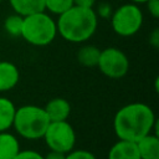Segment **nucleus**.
Listing matches in <instances>:
<instances>
[{
	"instance_id": "1",
	"label": "nucleus",
	"mask_w": 159,
	"mask_h": 159,
	"mask_svg": "<svg viewBox=\"0 0 159 159\" xmlns=\"http://www.w3.org/2000/svg\"><path fill=\"white\" fill-rule=\"evenodd\" d=\"M155 114L145 103H129L119 108L113 119V129L119 139L138 142L152 133L155 124Z\"/></svg>"
},
{
	"instance_id": "2",
	"label": "nucleus",
	"mask_w": 159,
	"mask_h": 159,
	"mask_svg": "<svg viewBox=\"0 0 159 159\" xmlns=\"http://www.w3.org/2000/svg\"><path fill=\"white\" fill-rule=\"evenodd\" d=\"M98 16L93 7L73 5L61 15L56 22L57 32L68 42H84L97 30Z\"/></svg>"
},
{
	"instance_id": "3",
	"label": "nucleus",
	"mask_w": 159,
	"mask_h": 159,
	"mask_svg": "<svg viewBox=\"0 0 159 159\" xmlns=\"http://www.w3.org/2000/svg\"><path fill=\"white\" fill-rule=\"evenodd\" d=\"M57 35L55 20L45 11L22 16L21 37L34 46L50 45Z\"/></svg>"
},
{
	"instance_id": "4",
	"label": "nucleus",
	"mask_w": 159,
	"mask_h": 159,
	"mask_svg": "<svg viewBox=\"0 0 159 159\" xmlns=\"http://www.w3.org/2000/svg\"><path fill=\"white\" fill-rule=\"evenodd\" d=\"M50 123V119L42 107L26 104L16 108L12 127L17 134L26 139H40Z\"/></svg>"
},
{
	"instance_id": "5",
	"label": "nucleus",
	"mask_w": 159,
	"mask_h": 159,
	"mask_svg": "<svg viewBox=\"0 0 159 159\" xmlns=\"http://www.w3.org/2000/svg\"><path fill=\"white\" fill-rule=\"evenodd\" d=\"M111 24L113 31L122 36L129 37L135 35L143 25V12L134 2L123 4L111 15Z\"/></svg>"
},
{
	"instance_id": "6",
	"label": "nucleus",
	"mask_w": 159,
	"mask_h": 159,
	"mask_svg": "<svg viewBox=\"0 0 159 159\" xmlns=\"http://www.w3.org/2000/svg\"><path fill=\"white\" fill-rule=\"evenodd\" d=\"M42 138L51 150L65 154L71 152L76 144L75 129L67 120L50 122Z\"/></svg>"
},
{
	"instance_id": "7",
	"label": "nucleus",
	"mask_w": 159,
	"mask_h": 159,
	"mask_svg": "<svg viewBox=\"0 0 159 159\" xmlns=\"http://www.w3.org/2000/svg\"><path fill=\"white\" fill-rule=\"evenodd\" d=\"M97 66L104 76L118 80L127 75L129 70V60L127 55L119 48L107 47L104 50H101Z\"/></svg>"
},
{
	"instance_id": "8",
	"label": "nucleus",
	"mask_w": 159,
	"mask_h": 159,
	"mask_svg": "<svg viewBox=\"0 0 159 159\" xmlns=\"http://www.w3.org/2000/svg\"><path fill=\"white\" fill-rule=\"evenodd\" d=\"M50 122H58V120H67L70 113H71V106L70 102L65 98L57 97L50 99L46 106L43 107Z\"/></svg>"
},
{
	"instance_id": "9",
	"label": "nucleus",
	"mask_w": 159,
	"mask_h": 159,
	"mask_svg": "<svg viewBox=\"0 0 159 159\" xmlns=\"http://www.w3.org/2000/svg\"><path fill=\"white\" fill-rule=\"evenodd\" d=\"M20 80L19 68L9 61H0V92L12 89Z\"/></svg>"
},
{
	"instance_id": "10",
	"label": "nucleus",
	"mask_w": 159,
	"mask_h": 159,
	"mask_svg": "<svg viewBox=\"0 0 159 159\" xmlns=\"http://www.w3.org/2000/svg\"><path fill=\"white\" fill-rule=\"evenodd\" d=\"M108 159H140L137 143L119 139L109 149Z\"/></svg>"
},
{
	"instance_id": "11",
	"label": "nucleus",
	"mask_w": 159,
	"mask_h": 159,
	"mask_svg": "<svg viewBox=\"0 0 159 159\" xmlns=\"http://www.w3.org/2000/svg\"><path fill=\"white\" fill-rule=\"evenodd\" d=\"M137 143L140 159H159V138L157 134H147Z\"/></svg>"
},
{
	"instance_id": "12",
	"label": "nucleus",
	"mask_w": 159,
	"mask_h": 159,
	"mask_svg": "<svg viewBox=\"0 0 159 159\" xmlns=\"http://www.w3.org/2000/svg\"><path fill=\"white\" fill-rule=\"evenodd\" d=\"M20 152V143L15 135L6 130L0 132V159H14Z\"/></svg>"
},
{
	"instance_id": "13",
	"label": "nucleus",
	"mask_w": 159,
	"mask_h": 159,
	"mask_svg": "<svg viewBox=\"0 0 159 159\" xmlns=\"http://www.w3.org/2000/svg\"><path fill=\"white\" fill-rule=\"evenodd\" d=\"M9 2L15 14L21 16L45 11V0H9Z\"/></svg>"
},
{
	"instance_id": "14",
	"label": "nucleus",
	"mask_w": 159,
	"mask_h": 159,
	"mask_svg": "<svg viewBox=\"0 0 159 159\" xmlns=\"http://www.w3.org/2000/svg\"><path fill=\"white\" fill-rule=\"evenodd\" d=\"M16 107L14 103L6 97H0V132L7 130L12 127Z\"/></svg>"
},
{
	"instance_id": "15",
	"label": "nucleus",
	"mask_w": 159,
	"mask_h": 159,
	"mask_svg": "<svg viewBox=\"0 0 159 159\" xmlns=\"http://www.w3.org/2000/svg\"><path fill=\"white\" fill-rule=\"evenodd\" d=\"M101 50L93 45H84L77 52L78 62L84 67H96L99 60Z\"/></svg>"
},
{
	"instance_id": "16",
	"label": "nucleus",
	"mask_w": 159,
	"mask_h": 159,
	"mask_svg": "<svg viewBox=\"0 0 159 159\" xmlns=\"http://www.w3.org/2000/svg\"><path fill=\"white\" fill-rule=\"evenodd\" d=\"M21 27H22V16L19 14L9 15L4 21V29L10 36H14V37L20 36Z\"/></svg>"
},
{
	"instance_id": "17",
	"label": "nucleus",
	"mask_w": 159,
	"mask_h": 159,
	"mask_svg": "<svg viewBox=\"0 0 159 159\" xmlns=\"http://www.w3.org/2000/svg\"><path fill=\"white\" fill-rule=\"evenodd\" d=\"M71 6H73L72 0H45V10L55 15H61Z\"/></svg>"
},
{
	"instance_id": "18",
	"label": "nucleus",
	"mask_w": 159,
	"mask_h": 159,
	"mask_svg": "<svg viewBox=\"0 0 159 159\" xmlns=\"http://www.w3.org/2000/svg\"><path fill=\"white\" fill-rule=\"evenodd\" d=\"M65 159H96V157L89 150H84V149H76V150H73L72 149L71 152L66 153Z\"/></svg>"
},
{
	"instance_id": "19",
	"label": "nucleus",
	"mask_w": 159,
	"mask_h": 159,
	"mask_svg": "<svg viewBox=\"0 0 159 159\" xmlns=\"http://www.w3.org/2000/svg\"><path fill=\"white\" fill-rule=\"evenodd\" d=\"M14 159H43V157L35 152V150H31V149H26V150H21L16 154V157Z\"/></svg>"
},
{
	"instance_id": "20",
	"label": "nucleus",
	"mask_w": 159,
	"mask_h": 159,
	"mask_svg": "<svg viewBox=\"0 0 159 159\" xmlns=\"http://www.w3.org/2000/svg\"><path fill=\"white\" fill-rule=\"evenodd\" d=\"M145 4H147V9L149 14L154 19H158L159 17V0H147Z\"/></svg>"
},
{
	"instance_id": "21",
	"label": "nucleus",
	"mask_w": 159,
	"mask_h": 159,
	"mask_svg": "<svg viewBox=\"0 0 159 159\" xmlns=\"http://www.w3.org/2000/svg\"><path fill=\"white\" fill-rule=\"evenodd\" d=\"M97 16L103 17V19H111L112 15V9L109 6V4H101L98 6V12H96Z\"/></svg>"
},
{
	"instance_id": "22",
	"label": "nucleus",
	"mask_w": 159,
	"mask_h": 159,
	"mask_svg": "<svg viewBox=\"0 0 159 159\" xmlns=\"http://www.w3.org/2000/svg\"><path fill=\"white\" fill-rule=\"evenodd\" d=\"M149 42L153 47H155V48L159 47V30L158 29H154V31L152 32V35L149 37Z\"/></svg>"
},
{
	"instance_id": "23",
	"label": "nucleus",
	"mask_w": 159,
	"mask_h": 159,
	"mask_svg": "<svg viewBox=\"0 0 159 159\" xmlns=\"http://www.w3.org/2000/svg\"><path fill=\"white\" fill-rule=\"evenodd\" d=\"M73 5L83 6V7H93L97 0H72Z\"/></svg>"
},
{
	"instance_id": "24",
	"label": "nucleus",
	"mask_w": 159,
	"mask_h": 159,
	"mask_svg": "<svg viewBox=\"0 0 159 159\" xmlns=\"http://www.w3.org/2000/svg\"><path fill=\"white\" fill-rule=\"evenodd\" d=\"M65 153H60V152H55V150H50V153L43 157V159H65Z\"/></svg>"
},
{
	"instance_id": "25",
	"label": "nucleus",
	"mask_w": 159,
	"mask_h": 159,
	"mask_svg": "<svg viewBox=\"0 0 159 159\" xmlns=\"http://www.w3.org/2000/svg\"><path fill=\"white\" fill-rule=\"evenodd\" d=\"M130 2H134V4L139 5V4H145L147 0H130Z\"/></svg>"
},
{
	"instance_id": "26",
	"label": "nucleus",
	"mask_w": 159,
	"mask_h": 159,
	"mask_svg": "<svg viewBox=\"0 0 159 159\" xmlns=\"http://www.w3.org/2000/svg\"><path fill=\"white\" fill-rule=\"evenodd\" d=\"M0 1H2V0H0Z\"/></svg>"
}]
</instances>
